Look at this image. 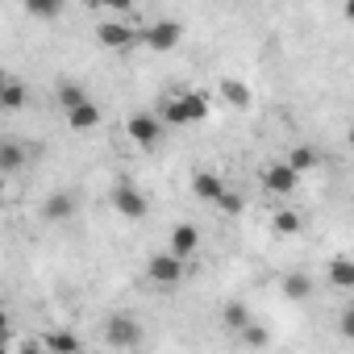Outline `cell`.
<instances>
[{
	"label": "cell",
	"mask_w": 354,
	"mask_h": 354,
	"mask_svg": "<svg viewBox=\"0 0 354 354\" xmlns=\"http://www.w3.org/2000/svg\"><path fill=\"white\" fill-rule=\"evenodd\" d=\"M104 342H109L113 350H133V346L142 342V321H138L133 313H113V317L104 321Z\"/></svg>",
	"instance_id": "obj_2"
},
{
	"label": "cell",
	"mask_w": 354,
	"mask_h": 354,
	"mask_svg": "<svg viewBox=\"0 0 354 354\" xmlns=\"http://www.w3.org/2000/svg\"><path fill=\"white\" fill-rule=\"evenodd\" d=\"M283 162H288V167H292L296 175H304V171H313V167L321 162V154H317L313 146H296V150H292V154H288Z\"/></svg>",
	"instance_id": "obj_18"
},
{
	"label": "cell",
	"mask_w": 354,
	"mask_h": 354,
	"mask_svg": "<svg viewBox=\"0 0 354 354\" xmlns=\"http://www.w3.org/2000/svg\"><path fill=\"white\" fill-rule=\"evenodd\" d=\"M180 38H184V26L175 21V17L150 21V26L142 30V42H146L150 50H175V46H180Z\"/></svg>",
	"instance_id": "obj_4"
},
{
	"label": "cell",
	"mask_w": 354,
	"mask_h": 354,
	"mask_svg": "<svg viewBox=\"0 0 354 354\" xmlns=\"http://www.w3.org/2000/svg\"><path fill=\"white\" fill-rule=\"evenodd\" d=\"M0 109H5V113H17V109H26V84L21 80H5V84H0Z\"/></svg>",
	"instance_id": "obj_14"
},
{
	"label": "cell",
	"mask_w": 354,
	"mask_h": 354,
	"mask_svg": "<svg viewBox=\"0 0 354 354\" xmlns=\"http://www.w3.org/2000/svg\"><path fill=\"white\" fill-rule=\"evenodd\" d=\"M296 184H300V175H296L288 162H267V167H263V192H271V196H292Z\"/></svg>",
	"instance_id": "obj_5"
},
{
	"label": "cell",
	"mask_w": 354,
	"mask_h": 354,
	"mask_svg": "<svg viewBox=\"0 0 354 354\" xmlns=\"http://www.w3.org/2000/svg\"><path fill=\"white\" fill-rule=\"evenodd\" d=\"M42 346H46L50 354H80V337H75L71 329H50Z\"/></svg>",
	"instance_id": "obj_16"
},
{
	"label": "cell",
	"mask_w": 354,
	"mask_h": 354,
	"mask_svg": "<svg viewBox=\"0 0 354 354\" xmlns=\"http://www.w3.org/2000/svg\"><path fill=\"white\" fill-rule=\"evenodd\" d=\"M196 250H201V230L192 221H180V225L171 230V254L175 259H192Z\"/></svg>",
	"instance_id": "obj_9"
},
{
	"label": "cell",
	"mask_w": 354,
	"mask_h": 354,
	"mask_svg": "<svg viewBox=\"0 0 354 354\" xmlns=\"http://www.w3.org/2000/svg\"><path fill=\"white\" fill-rule=\"evenodd\" d=\"M192 192H196L201 201H209V205H221V196H225L230 188H225V180H221L217 171H196V175H192Z\"/></svg>",
	"instance_id": "obj_10"
},
{
	"label": "cell",
	"mask_w": 354,
	"mask_h": 354,
	"mask_svg": "<svg viewBox=\"0 0 354 354\" xmlns=\"http://www.w3.org/2000/svg\"><path fill=\"white\" fill-rule=\"evenodd\" d=\"M300 213H292V209H283V213H275V221H271V230L279 234V238H292V234H300Z\"/></svg>",
	"instance_id": "obj_22"
},
{
	"label": "cell",
	"mask_w": 354,
	"mask_h": 354,
	"mask_svg": "<svg viewBox=\"0 0 354 354\" xmlns=\"http://www.w3.org/2000/svg\"><path fill=\"white\" fill-rule=\"evenodd\" d=\"M279 288H283V296H288V300H308V296H313V279H308L304 271H288Z\"/></svg>",
	"instance_id": "obj_15"
},
{
	"label": "cell",
	"mask_w": 354,
	"mask_h": 354,
	"mask_svg": "<svg viewBox=\"0 0 354 354\" xmlns=\"http://www.w3.org/2000/svg\"><path fill=\"white\" fill-rule=\"evenodd\" d=\"M238 337H242L246 346H254V350H263V346H271V329H267V325H259V321H250V325H246V329H242Z\"/></svg>",
	"instance_id": "obj_23"
},
{
	"label": "cell",
	"mask_w": 354,
	"mask_h": 354,
	"mask_svg": "<svg viewBox=\"0 0 354 354\" xmlns=\"http://www.w3.org/2000/svg\"><path fill=\"white\" fill-rule=\"evenodd\" d=\"M26 167V150L17 146V142H5V146H0V171H21Z\"/></svg>",
	"instance_id": "obj_19"
},
{
	"label": "cell",
	"mask_w": 354,
	"mask_h": 354,
	"mask_svg": "<svg viewBox=\"0 0 354 354\" xmlns=\"http://www.w3.org/2000/svg\"><path fill=\"white\" fill-rule=\"evenodd\" d=\"M92 96L80 88V84H63L59 88V104H63V113H71V109H80V104H88Z\"/></svg>",
	"instance_id": "obj_21"
},
{
	"label": "cell",
	"mask_w": 354,
	"mask_h": 354,
	"mask_svg": "<svg viewBox=\"0 0 354 354\" xmlns=\"http://www.w3.org/2000/svg\"><path fill=\"white\" fill-rule=\"evenodd\" d=\"M221 96H225L234 109H246V104H250V88H246L242 80H221Z\"/></svg>",
	"instance_id": "obj_20"
},
{
	"label": "cell",
	"mask_w": 354,
	"mask_h": 354,
	"mask_svg": "<svg viewBox=\"0 0 354 354\" xmlns=\"http://www.w3.org/2000/svg\"><path fill=\"white\" fill-rule=\"evenodd\" d=\"M337 333H342L346 342H354V304H350V308L337 317Z\"/></svg>",
	"instance_id": "obj_25"
},
{
	"label": "cell",
	"mask_w": 354,
	"mask_h": 354,
	"mask_svg": "<svg viewBox=\"0 0 354 354\" xmlns=\"http://www.w3.org/2000/svg\"><path fill=\"white\" fill-rule=\"evenodd\" d=\"M346 142H350V150H354V125H350V129H346Z\"/></svg>",
	"instance_id": "obj_28"
},
{
	"label": "cell",
	"mask_w": 354,
	"mask_h": 354,
	"mask_svg": "<svg viewBox=\"0 0 354 354\" xmlns=\"http://www.w3.org/2000/svg\"><path fill=\"white\" fill-rule=\"evenodd\" d=\"M325 275H329V283H333V288L354 292V259H346V254L329 259V263H325Z\"/></svg>",
	"instance_id": "obj_12"
},
{
	"label": "cell",
	"mask_w": 354,
	"mask_h": 354,
	"mask_svg": "<svg viewBox=\"0 0 354 354\" xmlns=\"http://www.w3.org/2000/svg\"><path fill=\"white\" fill-rule=\"evenodd\" d=\"M346 17H350V21H354V0H350V5H346Z\"/></svg>",
	"instance_id": "obj_29"
},
{
	"label": "cell",
	"mask_w": 354,
	"mask_h": 354,
	"mask_svg": "<svg viewBox=\"0 0 354 354\" xmlns=\"http://www.w3.org/2000/svg\"><path fill=\"white\" fill-rule=\"evenodd\" d=\"M26 13H30V17H42V21H50V17H59V13H63V5H55V0H30V5H26Z\"/></svg>",
	"instance_id": "obj_24"
},
{
	"label": "cell",
	"mask_w": 354,
	"mask_h": 354,
	"mask_svg": "<svg viewBox=\"0 0 354 354\" xmlns=\"http://www.w3.org/2000/svg\"><path fill=\"white\" fill-rule=\"evenodd\" d=\"M146 279L158 283V288H175V283L184 279V259H175L171 250L150 254V259H146Z\"/></svg>",
	"instance_id": "obj_3"
},
{
	"label": "cell",
	"mask_w": 354,
	"mask_h": 354,
	"mask_svg": "<svg viewBox=\"0 0 354 354\" xmlns=\"http://www.w3.org/2000/svg\"><path fill=\"white\" fill-rule=\"evenodd\" d=\"M42 217L46 221H71L75 217V196L71 192H50L42 201Z\"/></svg>",
	"instance_id": "obj_11"
},
{
	"label": "cell",
	"mask_w": 354,
	"mask_h": 354,
	"mask_svg": "<svg viewBox=\"0 0 354 354\" xmlns=\"http://www.w3.org/2000/svg\"><path fill=\"white\" fill-rule=\"evenodd\" d=\"M17 354H46V346H38V342H26V346H21Z\"/></svg>",
	"instance_id": "obj_27"
},
{
	"label": "cell",
	"mask_w": 354,
	"mask_h": 354,
	"mask_svg": "<svg viewBox=\"0 0 354 354\" xmlns=\"http://www.w3.org/2000/svg\"><path fill=\"white\" fill-rule=\"evenodd\" d=\"M96 125H100V104L96 100H88V104H80V109L67 113V129H75V133H88Z\"/></svg>",
	"instance_id": "obj_13"
},
{
	"label": "cell",
	"mask_w": 354,
	"mask_h": 354,
	"mask_svg": "<svg viewBox=\"0 0 354 354\" xmlns=\"http://www.w3.org/2000/svg\"><path fill=\"white\" fill-rule=\"evenodd\" d=\"M133 38H142V34H133L129 21H100V26H96V42H100L104 50H121V46H129Z\"/></svg>",
	"instance_id": "obj_8"
},
{
	"label": "cell",
	"mask_w": 354,
	"mask_h": 354,
	"mask_svg": "<svg viewBox=\"0 0 354 354\" xmlns=\"http://www.w3.org/2000/svg\"><path fill=\"white\" fill-rule=\"evenodd\" d=\"M158 117H162V125H196V121H205L209 117V96L205 92H180V96H167L162 104H158Z\"/></svg>",
	"instance_id": "obj_1"
},
{
	"label": "cell",
	"mask_w": 354,
	"mask_h": 354,
	"mask_svg": "<svg viewBox=\"0 0 354 354\" xmlns=\"http://www.w3.org/2000/svg\"><path fill=\"white\" fill-rule=\"evenodd\" d=\"M242 205H246V201H242V196H238V192H225V196H221V205H217V209H221V213H234V217H238V213H242Z\"/></svg>",
	"instance_id": "obj_26"
},
{
	"label": "cell",
	"mask_w": 354,
	"mask_h": 354,
	"mask_svg": "<svg viewBox=\"0 0 354 354\" xmlns=\"http://www.w3.org/2000/svg\"><path fill=\"white\" fill-rule=\"evenodd\" d=\"M109 201H113V209H117L121 217H129V221H142V217H146V196H142V188H133V184H117V188L109 192Z\"/></svg>",
	"instance_id": "obj_7"
},
{
	"label": "cell",
	"mask_w": 354,
	"mask_h": 354,
	"mask_svg": "<svg viewBox=\"0 0 354 354\" xmlns=\"http://www.w3.org/2000/svg\"><path fill=\"white\" fill-rule=\"evenodd\" d=\"M221 321H225V325H230L234 333H242V329H246V325H250L254 317H250V308H246L242 300H230V304L221 308Z\"/></svg>",
	"instance_id": "obj_17"
},
{
	"label": "cell",
	"mask_w": 354,
	"mask_h": 354,
	"mask_svg": "<svg viewBox=\"0 0 354 354\" xmlns=\"http://www.w3.org/2000/svg\"><path fill=\"white\" fill-rule=\"evenodd\" d=\"M125 129H129V138H133L138 146H158V138L167 133V125H162L158 113H133Z\"/></svg>",
	"instance_id": "obj_6"
}]
</instances>
